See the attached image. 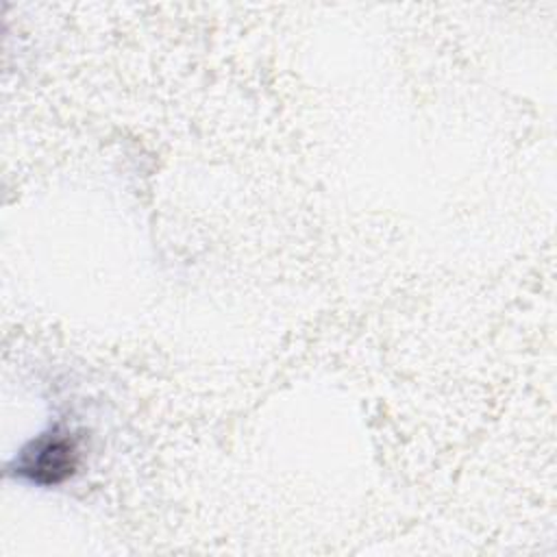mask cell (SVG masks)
<instances>
[{
	"mask_svg": "<svg viewBox=\"0 0 557 557\" xmlns=\"http://www.w3.org/2000/svg\"><path fill=\"white\" fill-rule=\"evenodd\" d=\"M76 459V440L70 433L54 429L22 453L17 470L37 483H59L74 472Z\"/></svg>",
	"mask_w": 557,
	"mask_h": 557,
	"instance_id": "obj_1",
	"label": "cell"
}]
</instances>
